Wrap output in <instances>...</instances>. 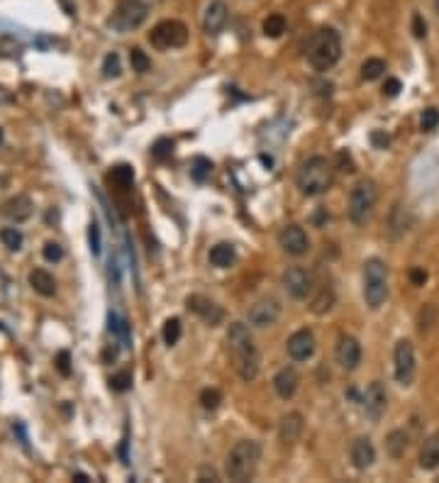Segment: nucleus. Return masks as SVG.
<instances>
[{
	"mask_svg": "<svg viewBox=\"0 0 439 483\" xmlns=\"http://www.w3.org/2000/svg\"><path fill=\"white\" fill-rule=\"evenodd\" d=\"M227 344H230V352L235 357V369L239 373V378L246 383L254 381L259 376L261 359L249 327L244 322H232L230 329H227Z\"/></svg>",
	"mask_w": 439,
	"mask_h": 483,
	"instance_id": "obj_1",
	"label": "nucleus"
},
{
	"mask_svg": "<svg viewBox=\"0 0 439 483\" xmlns=\"http://www.w3.org/2000/svg\"><path fill=\"white\" fill-rule=\"evenodd\" d=\"M261 461V445L256 440H239L225 459V476L235 483L251 481Z\"/></svg>",
	"mask_w": 439,
	"mask_h": 483,
	"instance_id": "obj_2",
	"label": "nucleus"
},
{
	"mask_svg": "<svg viewBox=\"0 0 439 483\" xmlns=\"http://www.w3.org/2000/svg\"><path fill=\"white\" fill-rule=\"evenodd\" d=\"M334 179V164L325 156H310L303 166L298 169V184L300 193L305 198H315V195H322L325 191H329Z\"/></svg>",
	"mask_w": 439,
	"mask_h": 483,
	"instance_id": "obj_3",
	"label": "nucleus"
},
{
	"mask_svg": "<svg viewBox=\"0 0 439 483\" xmlns=\"http://www.w3.org/2000/svg\"><path fill=\"white\" fill-rule=\"evenodd\" d=\"M342 57V39L332 27H322L313 34L308 44V61L315 71H329Z\"/></svg>",
	"mask_w": 439,
	"mask_h": 483,
	"instance_id": "obj_4",
	"label": "nucleus"
},
{
	"mask_svg": "<svg viewBox=\"0 0 439 483\" xmlns=\"http://www.w3.org/2000/svg\"><path fill=\"white\" fill-rule=\"evenodd\" d=\"M161 0H120V5L115 8L110 17V27L115 29L117 34H127L135 32L137 27L147 22L151 10L159 5Z\"/></svg>",
	"mask_w": 439,
	"mask_h": 483,
	"instance_id": "obj_5",
	"label": "nucleus"
},
{
	"mask_svg": "<svg viewBox=\"0 0 439 483\" xmlns=\"http://www.w3.org/2000/svg\"><path fill=\"white\" fill-rule=\"evenodd\" d=\"M364 300L371 310H378L388 300V266L378 256L364 264Z\"/></svg>",
	"mask_w": 439,
	"mask_h": 483,
	"instance_id": "obj_6",
	"label": "nucleus"
},
{
	"mask_svg": "<svg viewBox=\"0 0 439 483\" xmlns=\"http://www.w3.org/2000/svg\"><path fill=\"white\" fill-rule=\"evenodd\" d=\"M378 203V186L373 179H359L349 193V220L354 225H366Z\"/></svg>",
	"mask_w": 439,
	"mask_h": 483,
	"instance_id": "obj_7",
	"label": "nucleus"
},
{
	"mask_svg": "<svg viewBox=\"0 0 439 483\" xmlns=\"http://www.w3.org/2000/svg\"><path fill=\"white\" fill-rule=\"evenodd\" d=\"M149 42H151V47L159 49V52L186 47V42H188V27H186L181 20H164V22H159L151 29Z\"/></svg>",
	"mask_w": 439,
	"mask_h": 483,
	"instance_id": "obj_8",
	"label": "nucleus"
},
{
	"mask_svg": "<svg viewBox=\"0 0 439 483\" xmlns=\"http://www.w3.org/2000/svg\"><path fill=\"white\" fill-rule=\"evenodd\" d=\"M393 371H396V381L401 386H410L415 381V347L410 339H401L393 349Z\"/></svg>",
	"mask_w": 439,
	"mask_h": 483,
	"instance_id": "obj_9",
	"label": "nucleus"
},
{
	"mask_svg": "<svg viewBox=\"0 0 439 483\" xmlns=\"http://www.w3.org/2000/svg\"><path fill=\"white\" fill-rule=\"evenodd\" d=\"M281 283H283L285 293H288L290 298L303 300L313 293L315 276H313V271L305 269V266H288V269L283 271V276H281Z\"/></svg>",
	"mask_w": 439,
	"mask_h": 483,
	"instance_id": "obj_10",
	"label": "nucleus"
},
{
	"mask_svg": "<svg viewBox=\"0 0 439 483\" xmlns=\"http://www.w3.org/2000/svg\"><path fill=\"white\" fill-rule=\"evenodd\" d=\"M246 318H249V325H254V327H259V329L271 327V325H276L281 318V303L276 298H261L251 305Z\"/></svg>",
	"mask_w": 439,
	"mask_h": 483,
	"instance_id": "obj_11",
	"label": "nucleus"
},
{
	"mask_svg": "<svg viewBox=\"0 0 439 483\" xmlns=\"http://www.w3.org/2000/svg\"><path fill=\"white\" fill-rule=\"evenodd\" d=\"M278 244L288 256H303L310 249V239L300 225H288L278 232Z\"/></svg>",
	"mask_w": 439,
	"mask_h": 483,
	"instance_id": "obj_12",
	"label": "nucleus"
},
{
	"mask_svg": "<svg viewBox=\"0 0 439 483\" xmlns=\"http://www.w3.org/2000/svg\"><path fill=\"white\" fill-rule=\"evenodd\" d=\"M186 308L191 310V313H195L200 320H203L205 325H210V327H215V325L222 322V318H225V313H222V308L215 300L205 298V295H188V300H186Z\"/></svg>",
	"mask_w": 439,
	"mask_h": 483,
	"instance_id": "obj_13",
	"label": "nucleus"
},
{
	"mask_svg": "<svg viewBox=\"0 0 439 483\" xmlns=\"http://www.w3.org/2000/svg\"><path fill=\"white\" fill-rule=\"evenodd\" d=\"M334 354H337V364L344 371H354L362 364V344L352 334H339Z\"/></svg>",
	"mask_w": 439,
	"mask_h": 483,
	"instance_id": "obj_14",
	"label": "nucleus"
},
{
	"mask_svg": "<svg viewBox=\"0 0 439 483\" xmlns=\"http://www.w3.org/2000/svg\"><path fill=\"white\" fill-rule=\"evenodd\" d=\"M303 430H305V420L300 413H285L278 422V442L283 449H290V447L298 445V440L303 437Z\"/></svg>",
	"mask_w": 439,
	"mask_h": 483,
	"instance_id": "obj_15",
	"label": "nucleus"
},
{
	"mask_svg": "<svg viewBox=\"0 0 439 483\" xmlns=\"http://www.w3.org/2000/svg\"><path fill=\"white\" fill-rule=\"evenodd\" d=\"M386 406H388L386 388H383L381 381H373L371 386L366 388V393H364V410H366L369 420H373V422L381 420L383 413H386Z\"/></svg>",
	"mask_w": 439,
	"mask_h": 483,
	"instance_id": "obj_16",
	"label": "nucleus"
},
{
	"mask_svg": "<svg viewBox=\"0 0 439 483\" xmlns=\"http://www.w3.org/2000/svg\"><path fill=\"white\" fill-rule=\"evenodd\" d=\"M285 349H288V357L293 362H308L315 354V334L310 329H298L288 337Z\"/></svg>",
	"mask_w": 439,
	"mask_h": 483,
	"instance_id": "obj_17",
	"label": "nucleus"
},
{
	"mask_svg": "<svg viewBox=\"0 0 439 483\" xmlns=\"http://www.w3.org/2000/svg\"><path fill=\"white\" fill-rule=\"evenodd\" d=\"M227 20H230V8H227L225 0H213V3L205 8L203 15V29L210 37H218V34L225 29Z\"/></svg>",
	"mask_w": 439,
	"mask_h": 483,
	"instance_id": "obj_18",
	"label": "nucleus"
},
{
	"mask_svg": "<svg viewBox=\"0 0 439 483\" xmlns=\"http://www.w3.org/2000/svg\"><path fill=\"white\" fill-rule=\"evenodd\" d=\"M298 386H300V376L293 366L281 369L274 376V388H276V393H278V398H283V401H290V398L298 393Z\"/></svg>",
	"mask_w": 439,
	"mask_h": 483,
	"instance_id": "obj_19",
	"label": "nucleus"
},
{
	"mask_svg": "<svg viewBox=\"0 0 439 483\" xmlns=\"http://www.w3.org/2000/svg\"><path fill=\"white\" fill-rule=\"evenodd\" d=\"M373 461H376V447L371 445V440H369V437H359V440L352 445V464H354V469L366 471V469H371V466H373Z\"/></svg>",
	"mask_w": 439,
	"mask_h": 483,
	"instance_id": "obj_20",
	"label": "nucleus"
},
{
	"mask_svg": "<svg viewBox=\"0 0 439 483\" xmlns=\"http://www.w3.org/2000/svg\"><path fill=\"white\" fill-rule=\"evenodd\" d=\"M32 200L27 198V195H15V198L5 200L3 205V215L8 220H13L15 225L24 223V220H29V215H32Z\"/></svg>",
	"mask_w": 439,
	"mask_h": 483,
	"instance_id": "obj_21",
	"label": "nucleus"
},
{
	"mask_svg": "<svg viewBox=\"0 0 439 483\" xmlns=\"http://www.w3.org/2000/svg\"><path fill=\"white\" fill-rule=\"evenodd\" d=\"M29 285H32L34 293L44 295V298H52V295L57 293V281H54V276L44 269L29 271Z\"/></svg>",
	"mask_w": 439,
	"mask_h": 483,
	"instance_id": "obj_22",
	"label": "nucleus"
},
{
	"mask_svg": "<svg viewBox=\"0 0 439 483\" xmlns=\"http://www.w3.org/2000/svg\"><path fill=\"white\" fill-rule=\"evenodd\" d=\"M235 261H237V249L230 242H220V244H215L210 249V264L215 269H230V266H235Z\"/></svg>",
	"mask_w": 439,
	"mask_h": 483,
	"instance_id": "obj_23",
	"label": "nucleus"
},
{
	"mask_svg": "<svg viewBox=\"0 0 439 483\" xmlns=\"http://www.w3.org/2000/svg\"><path fill=\"white\" fill-rule=\"evenodd\" d=\"M420 466L425 471H435L439 466V432L430 435L420 449Z\"/></svg>",
	"mask_w": 439,
	"mask_h": 483,
	"instance_id": "obj_24",
	"label": "nucleus"
},
{
	"mask_svg": "<svg viewBox=\"0 0 439 483\" xmlns=\"http://www.w3.org/2000/svg\"><path fill=\"white\" fill-rule=\"evenodd\" d=\"M408 432L405 430H393L391 435L386 437V452L391 459H403L408 452Z\"/></svg>",
	"mask_w": 439,
	"mask_h": 483,
	"instance_id": "obj_25",
	"label": "nucleus"
},
{
	"mask_svg": "<svg viewBox=\"0 0 439 483\" xmlns=\"http://www.w3.org/2000/svg\"><path fill=\"white\" fill-rule=\"evenodd\" d=\"M110 181H112V184H115L120 191H130L132 184H135V169H132L130 164H117V166H112Z\"/></svg>",
	"mask_w": 439,
	"mask_h": 483,
	"instance_id": "obj_26",
	"label": "nucleus"
},
{
	"mask_svg": "<svg viewBox=\"0 0 439 483\" xmlns=\"http://www.w3.org/2000/svg\"><path fill=\"white\" fill-rule=\"evenodd\" d=\"M334 305V290L329 288V285H322V288L318 290V295L313 298V303H310V310H313L315 315H325L329 313Z\"/></svg>",
	"mask_w": 439,
	"mask_h": 483,
	"instance_id": "obj_27",
	"label": "nucleus"
},
{
	"mask_svg": "<svg viewBox=\"0 0 439 483\" xmlns=\"http://www.w3.org/2000/svg\"><path fill=\"white\" fill-rule=\"evenodd\" d=\"M261 29H264L266 37L278 39V37H283V32H285V29H288V22H285L283 15L274 13V15H269V17L264 20V24H261Z\"/></svg>",
	"mask_w": 439,
	"mask_h": 483,
	"instance_id": "obj_28",
	"label": "nucleus"
},
{
	"mask_svg": "<svg viewBox=\"0 0 439 483\" xmlns=\"http://www.w3.org/2000/svg\"><path fill=\"white\" fill-rule=\"evenodd\" d=\"M386 73V61L383 59H366V61L362 64V78L364 81H378V78Z\"/></svg>",
	"mask_w": 439,
	"mask_h": 483,
	"instance_id": "obj_29",
	"label": "nucleus"
},
{
	"mask_svg": "<svg viewBox=\"0 0 439 483\" xmlns=\"http://www.w3.org/2000/svg\"><path fill=\"white\" fill-rule=\"evenodd\" d=\"M181 334H184V325H181L179 318H169L164 322V329H161V337H164V342L169 344V347H174L176 342L181 339Z\"/></svg>",
	"mask_w": 439,
	"mask_h": 483,
	"instance_id": "obj_30",
	"label": "nucleus"
},
{
	"mask_svg": "<svg viewBox=\"0 0 439 483\" xmlns=\"http://www.w3.org/2000/svg\"><path fill=\"white\" fill-rule=\"evenodd\" d=\"M213 174V161L205 159V156H195L193 159V166H191V176H193L198 184H205Z\"/></svg>",
	"mask_w": 439,
	"mask_h": 483,
	"instance_id": "obj_31",
	"label": "nucleus"
},
{
	"mask_svg": "<svg viewBox=\"0 0 439 483\" xmlns=\"http://www.w3.org/2000/svg\"><path fill=\"white\" fill-rule=\"evenodd\" d=\"M0 242H3V246H8L10 251H20L22 249L24 237L17 228H3L0 230Z\"/></svg>",
	"mask_w": 439,
	"mask_h": 483,
	"instance_id": "obj_32",
	"label": "nucleus"
},
{
	"mask_svg": "<svg viewBox=\"0 0 439 483\" xmlns=\"http://www.w3.org/2000/svg\"><path fill=\"white\" fill-rule=\"evenodd\" d=\"M130 64H132V71H137V73H147L151 68V59L147 57V52H142L140 47L130 49Z\"/></svg>",
	"mask_w": 439,
	"mask_h": 483,
	"instance_id": "obj_33",
	"label": "nucleus"
},
{
	"mask_svg": "<svg viewBox=\"0 0 439 483\" xmlns=\"http://www.w3.org/2000/svg\"><path fill=\"white\" fill-rule=\"evenodd\" d=\"M103 78H117L122 73V66H120V54L110 52L105 59H103Z\"/></svg>",
	"mask_w": 439,
	"mask_h": 483,
	"instance_id": "obj_34",
	"label": "nucleus"
},
{
	"mask_svg": "<svg viewBox=\"0 0 439 483\" xmlns=\"http://www.w3.org/2000/svg\"><path fill=\"white\" fill-rule=\"evenodd\" d=\"M171 154H174V140H169V137H161V140H156L154 147H151V156H154L156 161H166Z\"/></svg>",
	"mask_w": 439,
	"mask_h": 483,
	"instance_id": "obj_35",
	"label": "nucleus"
},
{
	"mask_svg": "<svg viewBox=\"0 0 439 483\" xmlns=\"http://www.w3.org/2000/svg\"><path fill=\"white\" fill-rule=\"evenodd\" d=\"M220 403H222V393L218 388H203V391H200V406H203L205 410H218Z\"/></svg>",
	"mask_w": 439,
	"mask_h": 483,
	"instance_id": "obj_36",
	"label": "nucleus"
},
{
	"mask_svg": "<svg viewBox=\"0 0 439 483\" xmlns=\"http://www.w3.org/2000/svg\"><path fill=\"white\" fill-rule=\"evenodd\" d=\"M110 388L115 393H125L132 388V373L130 371H117L115 376L110 378Z\"/></svg>",
	"mask_w": 439,
	"mask_h": 483,
	"instance_id": "obj_37",
	"label": "nucleus"
},
{
	"mask_svg": "<svg viewBox=\"0 0 439 483\" xmlns=\"http://www.w3.org/2000/svg\"><path fill=\"white\" fill-rule=\"evenodd\" d=\"M42 256L49 264H59V261L64 259V246L59 244V242H47V244L42 246Z\"/></svg>",
	"mask_w": 439,
	"mask_h": 483,
	"instance_id": "obj_38",
	"label": "nucleus"
},
{
	"mask_svg": "<svg viewBox=\"0 0 439 483\" xmlns=\"http://www.w3.org/2000/svg\"><path fill=\"white\" fill-rule=\"evenodd\" d=\"M437 125H439V110L437 107H427L420 117V127L425 132H432V130H437Z\"/></svg>",
	"mask_w": 439,
	"mask_h": 483,
	"instance_id": "obj_39",
	"label": "nucleus"
},
{
	"mask_svg": "<svg viewBox=\"0 0 439 483\" xmlns=\"http://www.w3.org/2000/svg\"><path fill=\"white\" fill-rule=\"evenodd\" d=\"M88 242H91V251L93 254H101L103 249V237H101V228H98V223H91V228H88Z\"/></svg>",
	"mask_w": 439,
	"mask_h": 483,
	"instance_id": "obj_40",
	"label": "nucleus"
},
{
	"mask_svg": "<svg viewBox=\"0 0 439 483\" xmlns=\"http://www.w3.org/2000/svg\"><path fill=\"white\" fill-rule=\"evenodd\" d=\"M54 364H57V371L61 373V376H71V354L68 352H59Z\"/></svg>",
	"mask_w": 439,
	"mask_h": 483,
	"instance_id": "obj_41",
	"label": "nucleus"
},
{
	"mask_svg": "<svg viewBox=\"0 0 439 483\" xmlns=\"http://www.w3.org/2000/svg\"><path fill=\"white\" fill-rule=\"evenodd\" d=\"M412 32H415V37L417 39H422L427 34V22H425V17L422 15H412Z\"/></svg>",
	"mask_w": 439,
	"mask_h": 483,
	"instance_id": "obj_42",
	"label": "nucleus"
},
{
	"mask_svg": "<svg viewBox=\"0 0 439 483\" xmlns=\"http://www.w3.org/2000/svg\"><path fill=\"white\" fill-rule=\"evenodd\" d=\"M337 161H339V169L347 171V174H354V171H357V169H354V159L347 154V151H339V154H337Z\"/></svg>",
	"mask_w": 439,
	"mask_h": 483,
	"instance_id": "obj_43",
	"label": "nucleus"
},
{
	"mask_svg": "<svg viewBox=\"0 0 439 483\" xmlns=\"http://www.w3.org/2000/svg\"><path fill=\"white\" fill-rule=\"evenodd\" d=\"M401 88H403V83L398 81V78H388L386 86H383V93H386L388 98H396L398 93H401Z\"/></svg>",
	"mask_w": 439,
	"mask_h": 483,
	"instance_id": "obj_44",
	"label": "nucleus"
},
{
	"mask_svg": "<svg viewBox=\"0 0 439 483\" xmlns=\"http://www.w3.org/2000/svg\"><path fill=\"white\" fill-rule=\"evenodd\" d=\"M198 481H220V476L213 466H203V469L198 471Z\"/></svg>",
	"mask_w": 439,
	"mask_h": 483,
	"instance_id": "obj_45",
	"label": "nucleus"
},
{
	"mask_svg": "<svg viewBox=\"0 0 439 483\" xmlns=\"http://www.w3.org/2000/svg\"><path fill=\"white\" fill-rule=\"evenodd\" d=\"M410 281L415 285H425V281H427V271H422V269H412L410 271Z\"/></svg>",
	"mask_w": 439,
	"mask_h": 483,
	"instance_id": "obj_46",
	"label": "nucleus"
},
{
	"mask_svg": "<svg viewBox=\"0 0 439 483\" xmlns=\"http://www.w3.org/2000/svg\"><path fill=\"white\" fill-rule=\"evenodd\" d=\"M115 359H117V349H115V347L107 349V352L103 354V362H115Z\"/></svg>",
	"mask_w": 439,
	"mask_h": 483,
	"instance_id": "obj_47",
	"label": "nucleus"
},
{
	"mask_svg": "<svg viewBox=\"0 0 439 483\" xmlns=\"http://www.w3.org/2000/svg\"><path fill=\"white\" fill-rule=\"evenodd\" d=\"M373 142H376V144H383V147H386V144H388V137H383V135H378V132H373Z\"/></svg>",
	"mask_w": 439,
	"mask_h": 483,
	"instance_id": "obj_48",
	"label": "nucleus"
},
{
	"mask_svg": "<svg viewBox=\"0 0 439 483\" xmlns=\"http://www.w3.org/2000/svg\"><path fill=\"white\" fill-rule=\"evenodd\" d=\"M73 479H76V481H81V483L91 481V479H88V476H86V474H73Z\"/></svg>",
	"mask_w": 439,
	"mask_h": 483,
	"instance_id": "obj_49",
	"label": "nucleus"
},
{
	"mask_svg": "<svg viewBox=\"0 0 439 483\" xmlns=\"http://www.w3.org/2000/svg\"><path fill=\"white\" fill-rule=\"evenodd\" d=\"M435 10H437V15H439V0H435Z\"/></svg>",
	"mask_w": 439,
	"mask_h": 483,
	"instance_id": "obj_50",
	"label": "nucleus"
},
{
	"mask_svg": "<svg viewBox=\"0 0 439 483\" xmlns=\"http://www.w3.org/2000/svg\"><path fill=\"white\" fill-rule=\"evenodd\" d=\"M0 144H3V130H0Z\"/></svg>",
	"mask_w": 439,
	"mask_h": 483,
	"instance_id": "obj_51",
	"label": "nucleus"
}]
</instances>
